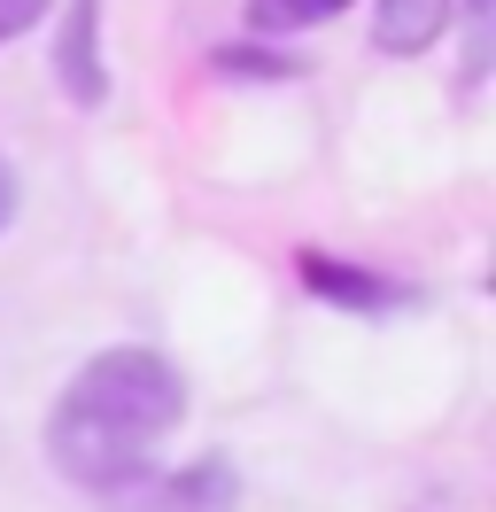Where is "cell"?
Here are the masks:
<instances>
[{
    "label": "cell",
    "mask_w": 496,
    "mask_h": 512,
    "mask_svg": "<svg viewBox=\"0 0 496 512\" xmlns=\"http://www.w3.org/2000/svg\"><path fill=\"white\" fill-rule=\"evenodd\" d=\"M55 78L78 109L109 101V63H101V0H62L55 24Z\"/></svg>",
    "instance_id": "3957f363"
},
{
    "label": "cell",
    "mask_w": 496,
    "mask_h": 512,
    "mask_svg": "<svg viewBox=\"0 0 496 512\" xmlns=\"http://www.w3.org/2000/svg\"><path fill=\"white\" fill-rule=\"evenodd\" d=\"M16 210H24V179H16V163L0 156V233L16 225Z\"/></svg>",
    "instance_id": "30bf717a"
},
{
    "label": "cell",
    "mask_w": 496,
    "mask_h": 512,
    "mask_svg": "<svg viewBox=\"0 0 496 512\" xmlns=\"http://www.w3.org/2000/svg\"><path fill=\"white\" fill-rule=\"evenodd\" d=\"M295 280H303V295L341 303V311H411V303H419L411 280H388V272H372V264H341V256H326V249L295 256Z\"/></svg>",
    "instance_id": "7a4b0ae2"
},
{
    "label": "cell",
    "mask_w": 496,
    "mask_h": 512,
    "mask_svg": "<svg viewBox=\"0 0 496 512\" xmlns=\"http://www.w3.org/2000/svg\"><path fill=\"white\" fill-rule=\"evenodd\" d=\"M47 8H55V0H0V47L24 39L31 24H47Z\"/></svg>",
    "instance_id": "9c48e42d"
},
{
    "label": "cell",
    "mask_w": 496,
    "mask_h": 512,
    "mask_svg": "<svg viewBox=\"0 0 496 512\" xmlns=\"http://www.w3.org/2000/svg\"><path fill=\"white\" fill-rule=\"evenodd\" d=\"M357 0H248V39H287V32H310V24H334L349 16Z\"/></svg>",
    "instance_id": "8992f818"
},
{
    "label": "cell",
    "mask_w": 496,
    "mask_h": 512,
    "mask_svg": "<svg viewBox=\"0 0 496 512\" xmlns=\"http://www.w3.org/2000/svg\"><path fill=\"white\" fill-rule=\"evenodd\" d=\"M450 16H458L465 32V86H481L489 78V55H496V0H450Z\"/></svg>",
    "instance_id": "52a82bcc"
},
{
    "label": "cell",
    "mask_w": 496,
    "mask_h": 512,
    "mask_svg": "<svg viewBox=\"0 0 496 512\" xmlns=\"http://www.w3.org/2000/svg\"><path fill=\"white\" fill-rule=\"evenodd\" d=\"M450 32V0H372V47L380 55H427Z\"/></svg>",
    "instance_id": "5b68a950"
},
{
    "label": "cell",
    "mask_w": 496,
    "mask_h": 512,
    "mask_svg": "<svg viewBox=\"0 0 496 512\" xmlns=\"http://www.w3.org/2000/svg\"><path fill=\"white\" fill-rule=\"evenodd\" d=\"M210 70H225V78H295V55H272L264 39H233V47H217Z\"/></svg>",
    "instance_id": "ba28073f"
},
{
    "label": "cell",
    "mask_w": 496,
    "mask_h": 512,
    "mask_svg": "<svg viewBox=\"0 0 496 512\" xmlns=\"http://www.w3.org/2000/svg\"><path fill=\"white\" fill-rule=\"evenodd\" d=\"M186 427V373L163 350H101L62 381L47 412V466L93 497H117L155 474V450Z\"/></svg>",
    "instance_id": "6da1fadb"
},
{
    "label": "cell",
    "mask_w": 496,
    "mask_h": 512,
    "mask_svg": "<svg viewBox=\"0 0 496 512\" xmlns=\"http://www.w3.org/2000/svg\"><path fill=\"white\" fill-rule=\"evenodd\" d=\"M233 505H241V474H233L225 458H194L186 474L155 481L140 512H233Z\"/></svg>",
    "instance_id": "277c9868"
}]
</instances>
